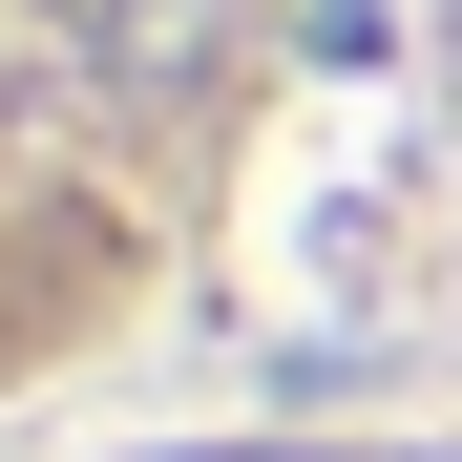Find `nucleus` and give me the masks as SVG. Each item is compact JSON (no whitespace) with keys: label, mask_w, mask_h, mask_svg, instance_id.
<instances>
[{"label":"nucleus","mask_w":462,"mask_h":462,"mask_svg":"<svg viewBox=\"0 0 462 462\" xmlns=\"http://www.w3.org/2000/svg\"><path fill=\"white\" fill-rule=\"evenodd\" d=\"M316 0H0V400L126 357L231 231Z\"/></svg>","instance_id":"1"},{"label":"nucleus","mask_w":462,"mask_h":462,"mask_svg":"<svg viewBox=\"0 0 462 462\" xmlns=\"http://www.w3.org/2000/svg\"><path fill=\"white\" fill-rule=\"evenodd\" d=\"M441 106H462V0H441Z\"/></svg>","instance_id":"2"}]
</instances>
